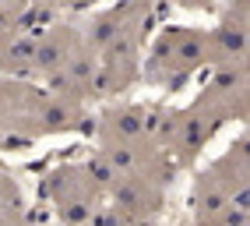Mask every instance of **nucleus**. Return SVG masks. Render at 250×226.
Returning a JSON list of instances; mask_svg holds the SVG:
<instances>
[{"mask_svg": "<svg viewBox=\"0 0 250 226\" xmlns=\"http://www.w3.org/2000/svg\"><path fill=\"white\" fill-rule=\"evenodd\" d=\"M211 64L208 32L190 25H166L155 32L148 53L141 57V74L162 92H180L190 78Z\"/></svg>", "mask_w": 250, "mask_h": 226, "instance_id": "nucleus-1", "label": "nucleus"}]
</instances>
